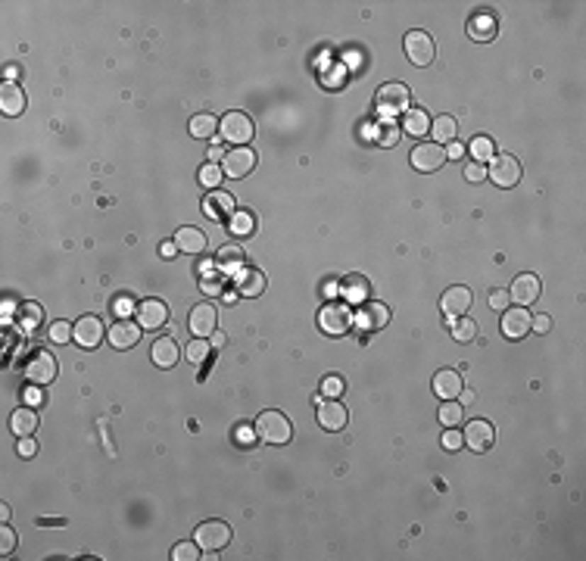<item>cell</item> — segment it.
I'll return each mask as SVG.
<instances>
[{
  "label": "cell",
  "mask_w": 586,
  "mask_h": 561,
  "mask_svg": "<svg viewBox=\"0 0 586 561\" xmlns=\"http://www.w3.org/2000/svg\"><path fill=\"white\" fill-rule=\"evenodd\" d=\"M150 355H153V365L156 368H175L178 365V343L171 337H159L153 343Z\"/></svg>",
  "instance_id": "cell-22"
},
{
  "label": "cell",
  "mask_w": 586,
  "mask_h": 561,
  "mask_svg": "<svg viewBox=\"0 0 586 561\" xmlns=\"http://www.w3.org/2000/svg\"><path fill=\"white\" fill-rule=\"evenodd\" d=\"M402 131L412 134V138H424V134L431 131V116H427L424 109H405Z\"/></svg>",
  "instance_id": "cell-27"
},
{
  "label": "cell",
  "mask_w": 586,
  "mask_h": 561,
  "mask_svg": "<svg viewBox=\"0 0 586 561\" xmlns=\"http://www.w3.org/2000/svg\"><path fill=\"white\" fill-rule=\"evenodd\" d=\"M191 134L193 138H200V140H213L215 138V131H218V122H215V116H209V113H200V116H193L191 118Z\"/></svg>",
  "instance_id": "cell-30"
},
{
  "label": "cell",
  "mask_w": 586,
  "mask_h": 561,
  "mask_svg": "<svg viewBox=\"0 0 586 561\" xmlns=\"http://www.w3.org/2000/svg\"><path fill=\"white\" fill-rule=\"evenodd\" d=\"M10 431L16 437H31V433L38 431V412L35 409H16L13 418H10Z\"/></svg>",
  "instance_id": "cell-25"
},
{
  "label": "cell",
  "mask_w": 586,
  "mask_h": 561,
  "mask_svg": "<svg viewBox=\"0 0 586 561\" xmlns=\"http://www.w3.org/2000/svg\"><path fill=\"white\" fill-rule=\"evenodd\" d=\"M343 299L346 303H368V281L353 274V278L343 281Z\"/></svg>",
  "instance_id": "cell-32"
},
{
  "label": "cell",
  "mask_w": 586,
  "mask_h": 561,
  "mask_svg": "<svg viewBox=\"0 0 586 561\" xmlns=\"http://www.w3.org/2000/svg\"><path fill=\"white\" fill-rule=\"evenodd\" d=\"M318 424L325 431H343L346 428V406L337 399H322L318 402Z\"/></svg>",
  "instance_id": "cell-18"
},
{
  "label": "cell",
  "mask_w": 586,
  "mask_h": 561,
  "mask_svg": "<svg viewBox=\"0 0 586 561\" xmlns=\"http://www.w3.org/2000/svg\"><path fill=\"white\" fill-rule=\"evenodd\" d=\"M187 328H191V334H193V337H209V334H215V328H218V312H215V306H209V303L193 306L191 315H187Z\"/></svg>",
  "instance_id": "cell-12"
},
{
  "label": "cell",
  "mask_w": 586,
  "mask_h": 561,
  "mask_svg": "<svg viewBox=\"0 0 586 561\" xmlns=\"http://www.w3.org/2000/svg\"><path fill=\"white\" fill-rule=\"evenodd\" d=\"M218 134H222V140H228L234 147H247V140L253 138V118L244 116V113H228L222 116V122H218Z\"/></svg>",
  "instance_id": "cell-5"
},
{
  "label": "cell",
  "mask_w": 586,
  "mask_h": 561,
  "mask_svg": "<svg viewBox=\"0 0 586 561\" xmlns=\"http://www.w3.org/2000/svg\"><path fill=\"white\" fill-rule=\"evenodd\" d=\"M549 328H552L549 315H536V318H530V331H536V334H546Z\"/></svg>",
  "instance_id": "cell-51"
},
{
  "label": "cell",
  "mask_w": 586,
  "mask_h": 561,
  "mask_svg": "<svg viewBox=\"0 0 586 561\" xmlns=\"http://www.w3.org/2000/svg\"><path fill=\"white\" fill-rule=\"evenodd\" d=\"M434 393L440 399H456L462 393V377L456 371H436L434 374Z\"/></svg>",
  "instance_id": "cell-24"
},
{
  "label": "cell",
  "mask_w": 586,
  "mask_h": 561,
  "mask_svg": "<svg viewBox=\"0 0 586 561\" xmlns=\"http://www.w3.org/2000/svg\"><path fill=\"white\" fill-rule=\"evenodd\" d=\"M175 252H178V243H175V240H166V243L159 247V256H162V259H175Z\"/></svg>",
  "instance_id": "cell-55"
},
{
  "label": "cell",
  "mask_w": 586,
  "mask_h": 561,
  "mask_svg": "<svg viewBox=\"0 0 586 561\" xmlns=\"http://www.w3.org/2000/svg\"><path fill=\"white\" fill-rule=\"evenodd\" d=\"M206 355H209V343L203 337L197 340H191V346H187V362L191 365H200V362H206Z\"/></svg>",
  "instance_id": "cell-40"
},
{
  "label": "cell",
  "mask_w": 586,
  "mask_h": 561,
  "mask_svg": "<svg viewBox=\"0 0 586 561\" xmlns=\"http://www.w3.org/2000/svg\"><path fill=\"white\" fill-rule=\"evenodd\" d=\"M228 231L234 234V237H249L256 231V216L253 212H234L231 216V222H228Z\"/></svg>",
  "instance_id": "cell-33"
},
{
  "label": "cell",
  "mask_w": 586,
  "mask_h": 561,
  "mask_svg": "<svg viewBox=\"0 0 586 561\" xmlns=\"http://www.w3.org/2000/svg\"><path fill=\"white\" fill-rule=\"evenodd\" d=\"M193 540H197L200 549L218 552L231 543V527L225 524V521H206V524H200L197 531H193Z\"/></svg>",
  "instance_id": "cell-6"
},
{
  "label": "cell",
  "mask_w": 586,
  "mask_h": 561,
  "mask_svg": "<svg viewBox=\"0 0 586 561\" xmlns=\"http://www.w3.org/2000/svg\"><path fill=\"white\" fill-rule=\"evenodd\" d=\"M171 558H175V561H197L200 558V546H197V543H178V546L171 549Z\"/></svg>",
  "instance_id": "cell-42"
},
{
  "label": "cell",
  "mask_w": 586,
  "mask_h": 561,
  "mask_svg": "<svg viewBox=\"0 0 586 561\" xmlns=\"http://www.w3.org/2000/svg\"><path fill=\"white\" fill-rule=\"evenodd\" d=\"M256 428H247V424H240L237 428V433H234V440H237V443H244V446H249L256 440V433H253Z\"/></svg>",
  "instance_id": "cell-50"
},
{
  "label": "cell",
  "mask_w": 586,
  "mask_h": 561,
  "mask_svg": "<svg viewBox=\"0 0 586 561\" xmlns=\"http://www.w3.org/2000/svg\"><path fill=\"white\" fill-rule=\"evenodd\" d=\"M57 374H60V365H57V355H50L47 350L41 352H31V359L26 362V377L35 387H47V384H53L57 381Z\"/></svg>",
  "instance_id": "cell-4"
},
{
  "label": "cell",
  "mask_w": 586,
  "mask_h": 561,
  "mask_svg": "<svg viewBox=\"0 0 586 561\" xmlns=\"http://www.w3.org/2000/svg\"><path fill=\"white\" fill-rule=\"evenodd\" d=\"M509 303H512L509 290H493V294H490V306H493V309H499V312H502Z\"/></svg>",
  "instance_id": "cell-47"
},
{
  "label": "cell",
  "mask_w": 586,
  "mask_h": 561,
  "mask_svg": "<svg viewBox=\"0 0 586 561\" xmlns=\"http://www.w3.org/2000/svg\"><path fill=\"white\" fill-rule=\"evenodd\" d=\"M213 343H215V346H222V343H225V334H218V331H215V334H213Z\"/></svg>",
  "instance_id": "cell-57"
},
{
  "label": "cell",
  "mask_w": 586,
  "mask_h": 561,
  "mask_svg": "<svg viewBox=\"0 0 586 561\" xmlns=\"http://www.w3.org/2000/svg\"><path fill=\"white\" fill-rule=\"evenodd\" d=\"M135 315H137V325L144 331H159L169 321V306L159 303V299H144V303H137Z\"/></svg>",
  "instance_id": "cell-15"
},
{
  "label": "cell",
  "mask_w": 586,
  "mask_h": 561,
  "mask_svg": "<svg viewBox=\"0 0 586 561\" xmlns=\"http://www.w3.org/2000/svg\"><path fill=\"white\" fill-rule=\"evenodd\" d=\"M35 452H38V443H35V440H31V437H22V440H19V455H22V458H31Z\"/></svg>",
  "instance_id": "cell-53"
},
{
  "label": "cell",
  "mask_w": 586,
  "mask_h": 561,
  "mask_svg": "<svg viewBox=\"0 0 586 561\" xmlns=\"http://www.w3.org/2000/svg\"><path fill=\"white\" fill-rule=\"evenodd\" d=\"M103 334H106V328H103V321H100L97 315H84V318L75 321V343L81 346V350H94V346H100Z\"/></svg>",
  "instance_id": "cell-13"
},
{
  "label": "cell",
  "mask_w": 586,
  "mask_h": 561,
  "mask_svg": "<svg viewBox=\"0 0 586 561\" xmlns=\"http://www.w3.org/2000/svg\"><path fill=\"white\" fill-rule=\"evenodd\" d=\"M203 209H206V216H209V218H218V216H234V212H237V209H234V200H231L228 194H222V191L209 196V200L203 203Z\"/></svg>",
  "instance_id": "cell-31"
},
{
  "label": "cell",
  "mask_w": 586,
  "mask_h": 561,
  "mask_svg": "<svg viewBox=\"0 0 586 561\" xmlns=\"http://www.w3.org/2000/svg\"><path fill=\"white\" fill-rule=\"evenodd\" d=\"M468 35L474 38V41H493L496 38V19L493 16H474L471 22H468Z\"/></svg>",
  "instance_id": "cell-28"
},
{
  "label": "cell",
  "mask_w": 586,
  "mask_h": 561,
  "mask_svg": "<svg viewBox=\"0 0 586 561\" xmlns=\"http://www.w3.org/2000/svg\"><path fill=\"white\" fill-rule=\"evenodd\" d=\"M237 294L247 296V299L265 294V274L259 272V268H247V272L237 274Z\"/></svg>",
  "instance_id": "cell-23"
},
{
  "label": "cell",
  "mask_w": 586,
  "mask_h": 561,
  "mask_svg": "<svg viewBox=\"0 0 586 561\" xmlns=\"http://www.w3.org/2000/svg\"><path fill=\"white\" fill-rule=\"evenodd\" d=\"M374 104H378L381 113L387 116H396V113H405L412 104V94L405 88L402 82H387L378 88V97H374Z\"/></svg>",
  "instance_id": "cell-3"
},
{
  "label": "cell",
  "mask_w": 586,
  "mask_h": 561,
  "mask_svg": "<svg viewBox=\"0 0 586 561\" xmlns=\"http://www.w3.org/2000/svg\"><path fill=\"white\" fill-rule=\"evenodd\" d=\"M222 160H225V150H222V147H218V144H215L213 150H209V162H215V165H218V162H222Z\"/></svg>",
  "instance_id": "cell-56"
},
{
  "label": "cell",
  "mask_w": 586,
  "mask_h": 561,
  "mask_svg": "<svg viewBox=\"0 0 586 561\" xmlns=\"http://www.w3.org/2000/svg\"><path fill=\"white\" fill-rule=\"evenodd\" d=\"M400 128H396V125H381L378 128V134H374V140H378L381 147H396L400 144Z\"/></svg>",
  "instance_id": "cell-41"
},
{
  "label": "cell",
  "mask_w": 586,
  "mask_h": 561,
  "mask_svg": "<svg viewBox=\"0 0 586 561\" xmlns=\"http://www.w3.org/2000/svg\"><path fill=\"white\" fill-rule=\"evenodd\" d=\"M353 325V309H349L346 299H334V303H325L322 312H318V328L331 337H343Z\"/></svg>",
  "instance_id": "cell-2"
},
{
  "label": "cell",
  "mask_w": 586,
  "mask_h": 561,
  "mask_svg": "<svg viewBox=\"0 0 586 561\" xmlns=\"http://www.w3.org/2000/svg\"><path fill=\"white\" fill-rule=\"evenodd\" d=\"M222 178H225V172H222V165H215V162H206L200 169V181H203V187H209V191H218Z\"/></svg>",
  "instance_id": "cell-38"
},
{
  "label": "cell",
  "mask_w": 586,
  "mask_h": 561,
  "mask_svg": "<svg viewBox=\"0 0 586 561\" xmlns=\"http://www.w3.org/2000/svg\"><path fill=\"white\" fill-rule=\"evenodd\" d=\"M356 321L362 331H384L390 325V309L384 303H365L362 309H359Z\"/></svg>",
  "instance_id": "cell-19"
},
{
  "label": "cell",
  "mask_w": 586,
  "mask_h": 561,
  "mask_svg": "<svg viewBox=\"0 0 586 561\" xmlns=\"http://www.w3.org/2000/svg\"><path fill=\"white\" fill-rule=\"evenodd\" d=\"M487 175H490V181H493V184H499V187H514V184L521 181V162L514 160V156H509V153L493 156V160H490Z\"/></svg>",
  "instance_id": "cell-8"
},
{
  "label": "cell",
  "mask_w": 586,
  "mask_h": 561,
  "mask_svg": "<svg viewBox=\"0 0 586 561\" xmlns=\"http://www.w3.org/2000/svg\"><path fill=\"white\" fill-rule=\"evenodd\" d=\"M465 156V144H458V140H452L449 150H446V160H462Z\"/></svg>",
  "instance_id": "cell-54"
},
{
  "label": "cell",
  "mask_w": 586,
  "mask_h": 561,
  "mask_svg": "<svg viewBox=\"0 0 586 561\" xmlns=\"http://www.w3.org/2000/svg\"><path fill=\"white\" fill-rule=\"evenodd\" d=\"M200 287H203V294H209V296H218V294H222V281H218V278H203Z\"/></svg>",
  "instance_id": "cell-52"
},
{
  "label": "cell",
  "mask_w": 586,
  "mask_h": 561,
  "mask_svg": "<svg viewBox=\"0 0 586 561\" xmlns=\"http://www.w3.org/2000/svg\"><path fill=\"white\" fill-rule=\"evenodd\" d=\"M113 312H115V318H125V315H128V312H137V306L131 303L128 296H119V299H115V303H113Z\"/></svg>",
  "instance_id": "cell-45"
},
{
  "label": "cell",
  "mask_w": 586,
  "mask_h": 561,
  "mask_svg": "<svg viewBox=\"0 0 586 561\" xmlns=\"http://www.w3.org/2000/svg\"><path fill=\"white\" fill-rule=\"evenodd\" d=\"M436 418H440L443 428H456V424L462 421V402L443 399V406H440V412H436Z\"/></svg>",
  "instance_id": "cell-34"
},
{
  "label": "cell",
  "mask_w": 586,
  "mask_h": 561,
  "mask_svg": "<svg viewBox=\"0 0 586 561\" xmlns=\"http://www.w3.org/2000/svg\"><path fill=\"white\" fill-rule=\"evenodd\" d=\"M478 337V325H474L471 318H452V340H458V343H471V340Z\"/></svg>",
  "instance_id": "cell-35"
},
{
  "label": "cell",
  "mask_w": 586,
  "mask_h": 561,
  "mask_svg": "<svg viewBox=\"0 0 586 561\" xmlns=\"http://www.w3.org/2000/svg\"><path fill=\"white\" fill-rule=\"evenodd\" d=\"M443 446H446V449H462L465 437L458 431H446V433H443Z\"/></svg>",
  "instance_id": "cell-49"
},
{
  "label": "cell",
  "mask_w": 586,
  "mask_h": 561,
  "mask_svg": "<svg viewBox=\"0 0 586 561\" xmlns=\"http://www.w3.org/2000/svg\"><path fill=\"white\" fill-rule=\"evenodd\" d=\"M256 437L271 446H287L293 437V424H291V418L281 412H262L259 421H256Z\"/></svg>",
  "instance_id": "cell-1"
},
{
  "label": "cell",
  "mask_w": 586,
  "mask_h": 561,
  "mask_svg": "<svg viewBox=\"0 0 586 561\" xmlns=\"http://www.w3.org/2000/svg\"><path fill=\"white\" fill-rule=\"evenodd\" d=\"M471 303H474V294L468 287H449L446 294L440 296V309L446 318H462V315H468Z\"/></svg>",
  "instance_id": "cell-14"
},
{
  "label": "cell",
  "mask_w": 586,
  "mask_h": 561,
  "mask_svg": "<svg viewBox=\"0 0 586 561\" xmlns=\"http://www.w3.org/2000/svg\"><path fill=\"white\" fill-rule=\"evenodd\" d=\"M50 340H53V343H69V340H75V328H69L66 321H53V325H50Z\"/></svg>",
  "instance_id": "cell-43"
},
{
  "label": "cell",
  "mask_w": 586,
  "mask_h": 561,
  "mask_svg": "<svg viewBox=\"0 0 586 561\" xmlns=\"http://www.w3.org/2000/svg\"><path fill=\"white\" fill-rule=\"evenodd\" d=\"M240 262H244V252L234 250V247H225L222 252H218V259H215L218 272H237Z\"/></svg>",
  "instance_id": "cell-37"
},
{
  "label": "cell",
  "mask_w": 586,
  "mask_h": 561,
  "mask_svg": "<svg viewBox=\"0 0 586 561\" xmlns=\"http://www.w3.org/2000/svg\"><path fill=\"white\" fill-rule=\"evenodd\" d=\"M322 390H325V396H340V393H343V381L331 374V377H325V387H322Z\"/></svg>",
  "instance_id": "cell-46"
},
{
  "label": "cell",
  "mask_w": 586,
  "mask_h": 561,
  "mask_svg": "<svg viewBox=\"0 0 586 561\" xmlns=\"http://www.w3.org/2000/svg\"><path fill=\"white\" fill-rule=\"evenodd\" d=\"M502 334L509 340H521L530 334V312L524 306H518V309H505L502 315Z\"/></svg>",
  "instance_id": "cell-20"
},
{
  "label": "cell",
  "mask_w": 586,
  "mask_h": 561,
  "mask_svg": "<svg viewBox=\"0 0 586 561\" xmlns=\"http://www.w3.org/2000/svg\"><path fill=\"white\" fill-rule=\"evenodd\" d=\"M543 294V284L536 274H518V278L512 281V290H509V299L514 306H534L536 299Z\"/></svg>",
  "instance_id": "cell-11"
},
{
  "label": "cell",
  "mask_w": 586,
  "mask_h": 561,
  "mask_svg": "<svg viewBox=\"0 0 586 561\" xmlns=\"http://www.w3.org/2000/svg\"><path fill=\"white\" fill-rule=\"evenodd\" d=\"M405 57H409L415 66H431L434 57H436V44H434V38L427 35V31H409L405 35Z\"/></svg>",
  "instance_id": "cell-7"
},
{
  "label": "cell",
  "mask_w": 586,
  "mask_h": 561,
  "mask_svg": "<svg viewBox=\"0 0 586 561\" xmlns=\"http://www.w3.org/2000/svg\"><path fill=\"white\" fill-rule=\"evenodd\" d=\"M253 169H256V153L249 147H234L222 160V172L228 178H247Z\"/></svg>",
  "instance_id": "cell-10"
},
{
  "label": "cell",
  "mask_w": 586,
  "mask_h": 561,
  "mask_svg": "<svg viewBox=\"0 0 586 561\" xmlns=\"http://www.w3.org/2000/svg\"><path fill=\"white\" fill-rule=\"evenodd\" d=\"M468 449H474V452H487V449H493L496 443V431L490 421H468V431L462 433Z\"/></svg>",
  "instance_id": "cell-16"
},
{
  "label": "cell",
  "mask_w": 586,
  "mask_h": 561,
  "mask_svg": "<svg viewBox=\"0 0 586 561\" xmlns=\"http://www.w3.org/2000/svg\"><path fill=\"white\" fill-rule=\"evenodd\" d=\"M13 549H16V531H10V527H4L0 531V555H13Z\"/></svg>",
  "instance_id": "cell-44"
},
{
  "label": "cell",
  "mask_w": 586,
  "mask_h": 561,
  "mask_svg": "<svg viewBox=\"0 0 586 561\" xmlns=\"http://www.w3.org/2000/svg\"><path fill=\"white\" fill-rule=\"evenodd\" d=\"M41 321H44V309H41L38 303H26V306L19 309V325L26 328V331H35L38 325H41Z\"/></svg>",
  "instance_id": "cell-36"
},
{
  "label": "cell",
  "mask_w": 586,
  "mask_h": 561,
  "mask_svg": "<svg viewBox=\"0 0 586 561\" xmlns=\"http://www.w3.org/2000/svg\"><path fill=\"white\" fill-rule=\"evenodd\" d=\"M140 328L137 321H131V318H119L113 328L106 331V337H109V343L115 346V350H131V346H137V340H140Z\"/></svg>",
  "instance_id": "cell-17"
},
{
  "label": "cell",
  "mask_w": 586,
  "mask_h": 561,
  "mask_svg": "<svg viewBox=\"0 0 586 561\" xmlns=\"http://www.w3.org/2000/svg\"><path fill=\"white\" fill-rule=\"evenodd\" d=\"M0 109H4V116H22L26 113V94H22L19 84L4 82V88H0Z\"/></svg>",
  "instance_id": "cell-21"
},
{
  "label": "cell",
  "mask_w": 586,
  "mask_h": 561,
  "mask_svg": "<svg viewBox=\"0 0 586 561\" xmlns=\"http://www.w3.org/2000/svg\"><path fill=\"white\" fill-rule=\"evenodd\" d=\"M175 243H178V250L197 256V252L206 250V234H203L200 228H181V231L175 234Z\"/></svg>",
  "instance_id": "cell-26"
},
{
  "label": "cell",
  "mask_w": 586,
  "mask_h": 561,
  "mask_svg": "<svg viewBox=\"0 0 586 561\" xmlns=\"http://www.w3.org/2000/svg\"><path fill=\"white\" fill-rule=\"evenodd\" d=\"M465 178L468 181H483V178H487V165H483V162H471L465 169Z\"/></svg>",
  "instance_id": "cell-48"
},
{
  "label": "cell",
  "mask_w": 586,
  "mask_h": 561,
  "mask_svg": "<svg viewBox=\"0 0 586 561\" xmlns=\"http://www.w3.org/2000/svg\"><path fill=\"white\" fill-rule=\"evenodd\" d=\"M409 156H412V169L415 172H436V169H443V162H446V150H443V144H436V140L418 144Z\"/></svg>",
  "instance_id": "cell-9"
},
{
  "label": "cell",
  "mask_w": 586,
  "mask_h": 561,
  "mask_svg": "<svg viewBox=\"0 0 586 561\" xmlns=\"http://www.w3.org/2000/svg\"><path fill=\"white\" fill-rule=\"evenodd\" d=\"M471 156L478 162H490V160H493V140H490V138H474L471 140Z\"/></svg>",
  "instance_id": "cell-39"
},
{
  "label": "cell",
  "mask_w": 586,
  "mask_h": 561,
  "mask_svg": "<svg viewBox=\"0 0 586 561\" xmlns=\"http://www.w3.org/2000/svg\"><path fill=\"white\" fill-rule=\"evenodd\" d=\"M456 131H458L456 118H452V116H440V118H434V122H431V131H427V134H434L436 144H452V140H456Z\"/></svg>",
  "instance_id": "cell-29"
}]
</instances>
